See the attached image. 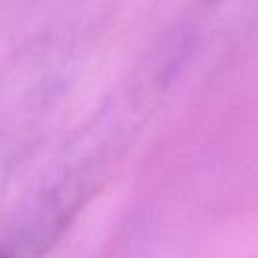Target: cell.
I'll use <instances>...</instances> for the list:
<instances>
[{"instance_id":"cell-1","label":"cell","mask_w":258,"mask_h":258,"mask_svg":"<svg viewBox=\"0 0 258 258\" xmlns=\"http://www.w3.org/2000/svg\"><path fill=\"white\" fill-rule=\"evenodd\" d=\"M0 258H14V254L8 250V246H4V248L0 246Z\"/></svg>"},{"instance_id":"cell-2","label":"cell","mask_w":258,"mask_h":258,"mask_svg":"<svg viewBox=\"0 0 258 258\" xmlns=\"http://www.w3.org/2000/svg\"><path fill=\"white\" fill-rule=\"evenodd\" d=\"M202 2H206V4H220V2H224V0H202Z\"/></svg>"}]
</instances>
